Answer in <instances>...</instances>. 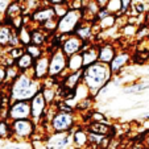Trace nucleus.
I'll return each instance as SVG.
<instances>
[{"instance_id": "f257e3e1", "label": "nucleus", "mask_w": 149, "mask_h": 149, "mask_svg": "<svg viewBox=\"0 0 149 149\" xmlns=\"http://www.w3.org/2000/svg\"><path fill=\"white\" fill-rule=\"evenodd\" d=\"M113 78V74L110 69V65L103 62H95L93 65L83 69L82 83L88 88L93 98L98 96V93L104 84H107Z\"/></svg>"}, {"instance_id": "f03ea898", "label": "nucleus", "mask_w": 149, "mask_h": 149, "mask_svg": "<svg viewBox=\"0 0 149 149\" xmlns=\"http://www.w3.org/2000/svg\"><path fill=\"white\" fill-rule=\"evenodd\" d=\"M42 84L34 79L29 73H20V75L9 84L6 90L11 102L15 100H31L37 93L41 91Z\"/></svg>"}, {"instance_id": "7ed1b4c3", "label": "nucleus", "mask_w": 149, "mask_h": 149, "mask_svg": "<svg viewBox=\"0 0 149 149\" xmlns=\"http://www.w3.org/2000/svg\"><path fill=\"white\" fill-rule=\"evenodd\" d=\"M52 133H70L75 128V116L73 112L56 111L49 121Z\"/></svg>"}, {"instance_id": "20e7f679", "label": "nucleus", "mask_w": 149, "mask_h": 149, "mask_svg": "<svg viewBox=\"0 0 149 149\" xmlns=\"http://www.w3.org/2000/svg\"><path fill=\"white\" fill-rule=\"evenodd\" d=\"M69 74L68 71V57L62 53L61 49L50 52V58H49V75L50 78L58 79L62 82V79ZM61 84V83H59Z\"/></svg>"}, {"instance_id": "39448f33", "label": "nucleus", "mask_w": 149, "mask_h": 149, "mask_svg": "<svg viewBox=\"0 0 149 149\" xmlns=\"http://www.w3.org/2000/svg\"><path fill=\"white\" fill-rule=\"evenodd\" d=\"M12 140L26 141L33 137L37 131V124L32 119H21V120L11 121Z\"/></svg>"}, {"instance_id": "423d86ee", "label": "nucleus", "mask_w": 149, "mask_h": 149, "mask_svg": "<svg viewBox=\"0 0 149 149\" xmlns=\"http://www.w3.org/2000/svg\"><path fill=\"white\" fill-rule=\"evenodd\" d=\"M83 20V13L79 9H69V12L58 19V24H57V33L68 36V34H73L77 26L82 23Z\"/></svg>"}, {"instance_id": "0eeeda50", "label": "nucleus", "mask_w": 149, "mask_h": 149, "mask_svg": "<svg viewBox=\"0 0 149 149\" xmlns=\"http://www.w3.org/2000/svg\"><path fill=\"white\" fill-rule=\"evenodd\" d=\"M31 119V103L28 100H15L8 106V120Z\"/></svg>"}, {"instance_id": "6e6552de", "label": "nucleus", "mask_w": 149, "mask_h": 149, "mask_svg": "<svg viewBox=\"0 0 149 149\" xmlns=\"http://www.w3.org/2000/svg\"><path fill=\"white\" fill-rule=\"evenodd\" d=\"M29 103H31V119L38 125V124L41 123L44 115H45L46 110H48L49 104H48V102L45 100V98H44L41 91L37 93L36 95L29 100Z\"/></svg>"}, {"instance_id": "1a4fd4ad", "label": "nucleus", "mask_w": 149, "mask_h": 149, "mask_svg": "<svg viewBox=\"0 0 149 149\" xmlns=\"http://www.w3.org/2000/svg\"><path fill=\"white\" fill-rule=\"evenodd\" d=\"M49 58H50V53L45 52L40 58L34 59L33 68H32V77L37 81L42 82L49 75Z\"/></svg>"}, {"instance_id": "9d476101", "label": "nucleus", "mask_w": 149, "mask_h": 149, "mask_svg": "<svg viewBox=\"0 0 149 149\" xmlns=\"http://www.w3.org/2000/svg\"><path fill=\"white\" fill-rule=\"evenodd\" d=\"M82 45H83V41L78 36H75L74 33L68 34V36H65L63 40H62L61 50L66 57H70L75 53H81Z\"/></svg>"}, {"instance_id": "9b49d317", "label": "nucleus", "mask_w": 149, "mask_h": 149, "mask_svg": "<svg viewBox=\"0 0 149 149\" xmlns=\"http://www.w3.org/2000/svg\"><path fill=\"white\" fill-rule=\"evenodd\" d=\"M131 61H132V54H131L128 50L118 52L110 63V69H111V71H112V74L113 75L120 74L121 71L127 68V65H128Z\"/></svg>"}, {"instance_id": "f8f14e48", "label": "nucleus", "mask_w": 149, "mask_h": 149, "mask_svg": "<svg viewBox=\"0 0 149 149\" xmlns=\"http://www.w3.org/2000/svg\"><path fill=\"white\" fill-rule=\"evenodd\" d=\"M53 17H56V15H54V9L52 6H49V4H46V6H44L42 4L41 7H38V8H36L34 11H32V13L29 15V19H31L32 23H34L36 25H41L42 23H45L46 20L49 19H53Z\"/></svg>"}, {"instance_id": "ddd939ff", "label": "nucleus", "mask_w": 149, "mask_h": 149, "mask_svg": "<svg viewBox=\"0 0 149 149\" xmlns=\"http://www.w3.org/2000/svg\"><path fill=\"white\" fill-rule=\"evenodd\" d=\"M116 53H118L116 52V46L113 45L112 42L106 41L102 45H98V61L99 62H103V63L110 65Z\"/></svg>"}, {"instance_id": "4468645a", "label": "nucleus", "mask_w": 149, "mask_h": 149, "mask_svg": "<svg viewBox=\"0 0 149 149\" xmlns=\"http://www.w3.org/2000/svg\"><path fill=\"white\" fill-rule=\"evenodd\" d=\"M94 21H86V20H82V23L77 26V29L74 31V34L78 36L79 38L82 40L83 42H93V38L95 36L94 33Z\"/></svg>"}, {"instance_id": "2eb2a0df", "label": "nucleus", "mask_w": 149, "mask_h": 149, "mask_svg": "<svg viewBox=\"0 0 149 149\" xmlns=\"http://www.w3.org/2000/svg\"><path fill=\"white\" fill-rule=\"evenodd\" d=\"M29 28H31V26H29ZM49 38H50V34L46 33L41 26L34 24V28H31V44L42 46V48H46V45H48V42H49Z\"/></svg>"}, {"instance_id": "dca6fc26", "label": "nucleus", "mask_w": 149, "mask_h": 149, "mask_svg": "<svg viewBox=\"0 0 149 149\" xmlns=\"http://www.w3.org/2000/svg\"><path fill=\"white\" fill-rule=\"evenodd\" d=\"M82 77H83V70L69 73L62 79L59 86H62V88H66V90H75L77 86L82 83Z\"/></svg>"}, {"instance_id": "f3484780", "label": "nucleus", "mask_w": 149, "mask_h": 149, "mask_svg": "<svg viewBox=\"0 0 149 149\" xmlns=\"http://www.w3.org/2000/svg\"><path fill=\"white\" fill-rule=\"evenodd\" d=\"M71 133H73V137H71L73 143L78 149L83 148V146H86L88 144V131L86 128L77 127V128H74L71 131Z\"/></svg>"}, {"instance_id": "a211bd4d", "label": "nucleus", "mask_w": 149, "mask_h": 149, "mask_svg": "<svg viewBox=\"0 0 149 149\" xmlns=\"http://www.w3.org/2000/svg\"><path fill=\"white\" fill-rule=\"evenodd\" d=\"M34 59L32 56H29L28 53H24L21 57L15 61V65L17 66V69L20 70V73H29L32 71V68H33Z\"/></svg>"}, {"instance_id": "6ab92c4d", "label": "nucleus", "mask_w": 149, "mask_h": 149, "mask_svg": "<svg viewBox=\"0 0 149 149\" xmlns=\"http://www.w3.org/2000/svg\"><path fill=\"white\" fill-rule=\"evenodd\" d=\"M148 90H149V82L139 81V82H133V83H131V84H127L125 87L123 88V93L139 95V94H143Z\"/></svg>"}, {"instance_id": "aec40b11", "label": "nucleus", "mask_w": 149, "mask_h": 149, "mask_svg": "<svg viewBox=\"0 0 149 149\" xmlns=\"http://www.w3.org/2000/svg\"><path fill=\"white\" fill-rule=\"evenodd\" d=\"M82 58H83V69L98 62V44H93L87 50H84L82 53Z\"/></svg>"}, {"instance_id": "412c9836", "label": "nucleus", "mask_w": 149, "mask_h": 149, "mask_svg": "<svg viewBox=\"0 0 149 149\" xmlns=\"http://www.w3.org/2000/svg\"><path fill=\"white\" fill-rule=\"evenodd\" d=\"M83 70V58L82 53H75L73 56L68 57V71L74 73V71Z\"/></svg>"}, {"instance_id": "4be33fe9", "label": "nucleus", "mask_w": 149, "mask_h": 149, "mask_svg": "<svg viewBox=\"0 0 149 149\" xmlns=\"http://www.w3.org/2000/svg\"><path fill=\"white\" fill-rule=\"evenodd\" d=\"M86 130L88 132H95V133H100V135H104V136H108L111 131V125L103 124V123H96V121H91Z\"/></svg>"}, {"instance_id": "5701e85b", "label": "nucleus", "mask_w": 149, "mask_h": 149, "mask_svg": "<svg viewBox=\"0 0 149 149\" xmlns=\"http://www.w3.org/2000/svg\"><path fill=\"white\" fill-rule=\"evenodd\" d=\"M116 20H118V16L110 13L107 17H104L103 20H100V21H95V23L98 24L99 29H100V32H102V31H108V29L115 28L116 26Z\"/></svg>"}, {"instance_id": "b1692460", "label": "nucleus", "mask_w": 149, "mask_h": 149, "mask_svg": "<svg viewBox=\"0 0 149 149\" xmlns=\"http://www.w3.org/2000/svg\"><path fill=\"white\" fill-rule=\"evenodd\" d=\"M0 140H12L11 120L0 119Z\"/></svg>"}, {"instance_id": "393cba45", "label": "nucleus", "mask_w": 149, "mask_h": 149, "mask_svg": "<svg viewBox=\"0 0 149 149\" xmlns=\"http://www.w3.org/2000/svg\"><path fill=\"white\" fill-rule=\"evenodd\" d=\"M11 29H12V26L9 24H6V23L0 24V46H3V48L8 46Z\"/></svg>"}, {"instance_id": "a878e982", "label": "nucleus", "mask_w": 149, "mask_h": 149, "mask_svg": "<svg viewBox=\"0 0 149 149\" xmlns=\"http://www.w3.org/2000/svg\"><path fill=\"white\" fill-rule=\"evenodd\" d=\"M17 32H19V38H20L21 46L29 45L31 44V28H29V25L24 24L20 29H17Z\"/></svg>"}, {"instance_id": "bb28decb", "label": "nucleus", "mask_w": 149, "mask_h": 149, "mask_svg": "<svg viewBox=\"0 0 149 149\" xmlns=\"http://www.w3.org/2000/svg\"><path fill=\"white\" fill-rule=\"evenodd\" d=\"M25 49V53H28L29 56L33 57V59H37L42 56V54L46 52V48H42V46L38 45H34V44H29V45L24 46Z\"/></svg>"}, {"instance_id": "cd10ccee", "label": "nucleus", "mask_w": 149, "mask_h": 149, "mask_svg": "<svg viewBox=\"0 0 149 149\" xmlns=\"http://www.w3.org/2000/svg\"><path fill=\"white\" fill-rule=\"evenodd\" d=\"M70 139L71 137L69 136V133H59V139H56L52 145H54L56 149H65L70 144Z\"/></svg>"}, {"instance_id": "c85d7f7f", "label": "nucleus", "mask_w": 149, "mask_h": 149, "mask_svg": "<svg viewBox=\"0 0 149 149\" xmlns=\"http://www.w3.org/2000/svg\"><path fill=\"white\" fill-rule=\"evenodd\" d=\"M57 24H58V19H57V17H53V19L46 20L45 23H42L40 26H41L46 33L53 34V33H56L57 32Z\"/></svg>"}, {"instance_id": "c756f323", "label": "nucleus", "mask_w": 149, "mask_h": 149, "mask_svg": "<svg viewBox=\"0 0 149 149\" xmlns=\"http://www.w3.org/2000/svg\"><path fill=\"white\" fill-rule=\"evenodd\" d=\"M41 93H42V95H44V98H45V100L48 102V104L54 103V99H56V95H57L56 87H46V86H42Z\"/></svg>"}, {"instance_id": "7c9ffc66", "label": "nucleus", "mask_w": 149, "mask_h": 149, "mask_svg": "<svg viewBox=\"0 0 149 149\" xmlns=\"http://www.w3.org/2000/svg\"><path fill=\"white\" fill-rule=\"evenodd\" d=\"M4 52H6L13 61H16L19 57H21L24 53H25V49H24V46H16V48L7 46V48H4Z\"/></svg>"}, {"instance_id": "2f4dec72", "label": "nucleus", "mask_w": 149, "mask_h": 149, "mask_svg": "<svg viewBox=\"0 0 149 149\" xmlns=\"http://www.w3.org/2000/svg\"><path fill=\"white\" fill-rule=\"evenodd\" d=\"M106 8L108 9V12L116 16L121 15V0H110L106 6Z\"/></svg>"}, {"instance_id": "473e14b6", "label": "nucleus", "mask_w": 149, "mask_h": 149, "mask_svg": "<svg viewBox=\"0 0 149 149\" xmlns=\"http://www.w3.org/2000/svg\"><path fill=\"white\" fill-rule=\"evenodd\" d=\"M137 28H139V26L135 25V24L127 23L125 25H123L120 28V32L123 33V36H128V37L133 36V37H135L136 36V32H137Z\"/></svg>"}, {"instance_id": "72a5a7b5", "label": "nucleus", "mask_w": 149, "mask_h": 149, "mask_svg": "<svg viewBox=\"0 0 149 149\" xmlns=\"http://www.w3.org/2000/svg\"><path fill=\"white\" fill-rule=\"evenodd\" d=\"M148 36H149V25L145 23H143L141 25H139L135 37H136V40L141 41V40H144V38H148Z\"/></svg>"}, {"instance_id": "f704fd0d", "label": "nucleus", "mask_w": 149, "mask_h": 149, "mask_svg": "<svg viewBox=\"0 0 149 149\" xmlns=\"http://www.w3.org/2000/svg\"><path fill=\"white\" fill-rule=\"evenodd\" d=\"M90 119H91V121H96V123H103V124H108V125H111L110 119L104 115V113L99 112V111H94V112L90 115Z\"/></svg>"}, {"instance_id": "c9c22d12", "label": "nucleus", "mask_w": 149, "mask_h": 149, "mask_svg": "<svg viewBox=\"0 0 149 149\" xmlns=\"http://www.w3.org/2000/svg\"><path fill=\"white\" fill-rule=\"evenodd\" d=\"M52 7H53V9H54V15H56L57 19H61L62 16H65V15L69 12V9H70L68 6V3L57 4V6H52Z\"/></svg>"}, {"instance_id": "e433bc0d", "label": "nucleus", "mask_w": 149, "mask_h": 149, "mask_svg": "<svg viewBox=\"0 0 149 149\" xmlns=\"http://www.w3.org/2000/svg\"><path fill=\"white\" fill-rule=\"evenodd\" d=\"M8 46H11V48L21 46V44H20V38H19V32H17V29H15V28H12V29H11V34H9V41H8Z\"/></svg>"}, {"instance_id": "4c0bfd02", "label": "nucleus", "mask_w": 149, "mask_h": 149, "mask_svg": "<svg viewBox=\"0 0 149 149\" xmlns=\"http://www.w3.org/2000/svg\"><path fill=\"white\" fill-rule=\"evenodd\" d=\"M104 139H106L104 135L95 133V132H88V144H93V145H102Z\"/></svg>"}, {"instance_id": "58836bf2", "label": "nucleus", "mask_w": 149, "mask_h": 149, "mask_svg": "<svg viewBox=\"0 0 149 149\" xmlns=\"http://www.w3.org/2000/svg\"><path fill=\"white\" fill-rule=\"evenodd\" d=\"M12 1H15V0H0V19H1V21H3L4 16L7 13V9L12 4Z\"/></svg>"}, {"instance_id": "ea45409f", "label": "nucleus", "mask_w": 149, "mask_h": 149, "mask_svg": "<svg viewBox=\"0 0 149 149\" xmlns=\"http://www.w3.org/2000/svg\"><path fill=\"white\" fill-rule=\"evenodd\" d=\"M132 6H133L132 0H121V15H125L127 16V13L130 12V9L132 8Z\"/></svg>"}, {"instance_id": "a19ab883", "label": "nucleus", "mask_w": 149, "mask_h": 149, "mask_svg": "<svg viewBox=\"0 0 149 149\" xmlns=\"http://www.w3.org/2000/svg\"><path fill=\"white\" fill-rule=\"evenodd\" d=\"M108 15H110L108 9L106 8V7H102V8H99V11L96 12V15H95V20H94V21H100V20H103L104 17H107Z\"/></svg>"}, {"instance_id": "79ce46f5", "label": "nucleus", "mask_w": 149, "mask_h": 149, "mask_svg": "<svg viewBox=\"0 0 149 149\" xmlns=\"http://www.w3.org/2000/svg\"><path fill=\"white\" fill-rule=\"evenodd\" d=\"M6 81V66L0 63V86H3Z\"/></svg>"}, {"instance_id": "37998d69", "label": "nucleus", "mask_w": 149, "mask_h": 149, "mask_svg": "<svg viewBox=\"0 0 149 149\" xmlns=\"http://www.w3.org/2000/svg\"><path fill=\"white\" fill-rule=\"evenodd\" d=\"M141 141H143L144 145H145L146 148L149 149V131H145V133L143 135V139H141Z\"/></svg>"}, {"instance_id": "c03bdc74", "label": "nucleus", "mask_w": 149, "mask_h": 149, "mask_svg": "<svg viewBox=\"0 0 149 149\" xmlns=\"http://www.w3.org/2000/svg\"><path fill=\"white\" fill-rule=\"evenodd\" d=\"M49 6H57V4H65L68 0H45Z\"/></svg>"}, {"instance_id": "a18cd8bd", "label": "nucleus", "mask_w": 149, "mask_h": 149, "mask_svg": "<svg viewBox=\"0 0 149 149\" xmlns=\"http://www.w3.org/2000/svg\"><path fill=\"white\" fill-rule=\"evenodd\" d=\"M95 1H96V4H98V6L102 8V7H106V6H107V3L110 1V0H95Z\"/></svg>"}, {"instance_id": "49530a36", "label": "nucleus", "mask_w": 149, "mask_h": 149, "mask_svg": "<svg viewBox=\"0 0 149 149\" xmlns=\"http://www.w3.org/2000/svg\"><path fill=\"white\" fill-rule=\"evenodd\" d=\"M3 149H23V145H8V146H4Z\"/></svg>"}, {"instance_id": "de8ad7c7", "label": "nucleus", "mask_w": 149, "mask_h": 149, "mask_svg": "<svg viewBox=\"0 0 149 149\" xmlns=\"http://www.w3.org/2000/svg\"><path fill=\"white\" fill-rule=\"evenodd\" d=\"M140 118L143 119V120H149V111H145L144 113H141Z\"/></svg>"}, {"instance_id": "09e8293b", "label": "nucleus", "mask_w": 149, "mask_h": 149, "mask_svg": "<svg viewBox=\"0 0 149 149\" xmlns=\"http://www.w3.org/2000/svg\"><path fill=\"white\" fill-rule=\"evenodd\" d=\"M144 23L149 25V9L145 12V15H144Z\"/></svg>"}, {"instance_id": "8fccbe9b", "label": "nucleus", "mask_w": 149, "mask_h": 149, "mask_svg": "<svg viewBox=\"0 0 149 149\" xmlns=\"http://www.w3.org/2000/svg\"><path fill=\"white\" fill-rule=\"evenodd\" d=\"M133 4H139V3H145V0H132Z\"/></svg>"}, {"instance_id": "3c124183", "label": "nucleus", "mask_w": 149, "mask_h": 149, "mask_svg": "<svg viewBox=\"0 0 149 149\" xmlns=\"http://www.w3.org/2000/svg\"><path fill=\"white\" fill-rule=\"evenodd\" d=\"M3 94H4V91H3V87L0 86V98H1V95H3Z\"/></svg>"}, {"instance_id": "603ef678", "label": "nucleus", "mask_w": 149, "mask_h": 149, "mask_svg": "<svg viewBox=\"0 0 149 149\" xmlns=\"http://www.w3.org/2000/svg\"><path fill=\"white\" fill-rule=\"evenodd\" d=\"M3 52H4V48H3V46H0V56L3 54Z\"/></svg>"}, {"instance_id": "864d4df0", "label": "nucleus", "mask_w": 149, "mask_h": 149, "mask_svg": "<svg viewBox=\"0 0 149 149\" xmlns=\"http://www.w3.org/2000/svg\"><path fill=\"white\" fill-rule=\"evenodd\" d=\"M146 70H148V71H149V66H148V68H146Z\"/></svg>"}]
</instances>
